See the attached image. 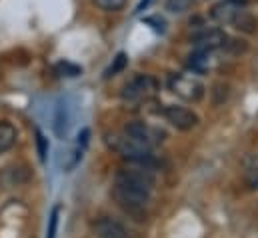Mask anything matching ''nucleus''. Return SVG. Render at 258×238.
Returning a JSON list of instances; mask_svg holds the SVG:
<instances>
[{
  "mask_svg": "<svg viewBox=\"0 0 258 238\" xmlns=\"http://www.w3.org/2000/svg\"><path fill=\"white\" fill-rule=\"evenodd\" d=\"M246 170H248V186L252 190H258V156L246 160Z\"/></svg>",
  "mask_w": 258,
  "mask_h": 238,
  "instance_id": "20",
  "label": "nucleus"
},
{
  "mask_svg": "<svg viewBox=\"0 0 258 238\" xmlns=\"http://www.w3.org/2000/svg\"><path fill=\"white\" fill-rule=\"evenodd\" d=\"M54 70H56V74H60V76H68V78H74V76L82 74V68H80L78 64H72V62H68V60H62V62H58V64L54 66Z\"/></svg>",
  "mask_w": 258,
  "mask_h": 238,
  "instance_id": "18",
  "label": "nucleus"
},
{
  "mask_svg": "<svg viewBox=\"0 0 258 238\" xmlns=\"http://www.w3.org/2000/svg\"><path fill=\"white\" fill-rule=\"evenodd\" d=\"M88 142H90V128H82V130L78 132V138H76V146H78V148H82V150H86Z\"/></svg>",
  "mask_w": 258,
  "mask_h": 238,
  "instance_id": "23",
  "label": "nucleus"
},
{
  "mask_svg": "<svg viewBox=\"0 0 258 238\" xmlns=\"http://www.w3.org/2000/svg\"><path fill=\"white\" fill-rule=\"evenodd\" d=\"M188 66L192 72H208L212 68L218 66V58H216V50H210V48H198L196 52H192L188 56Z\"/></svg>",
  "mask_w": 258,
  "mask_h": 238,
  "instance_id": "11",
  "label": "nucleus"
},
{
  "mask_svg": "<svg viewBox=\"0 0 258 238\" xmlns=\"http://www.w3.org/2000/svg\"><path fill=\"white\" fill-rule=\"evenodd\" d=\"M154 92H156V80H154L152 76H148V74H138V76H134L130 82L124 84V88H122V98L134 102V100L148 98V96L154 94Z\"/></svg>",
  "mask_w": 258,
  "mask_h": 238,
  "instance_id": "5",
  "label": "nucleus"
},
{
  "mask_svg": "<svg viewBox=\"0 0 258 238\" xmlns=\"http://www.w3.org/2000/svg\"><path fill=\"white\" fill-rule=\"evenodd\" d=\"M228 36L224 30L220 28H202L200 32L192 34V42L198 48H210V50H218L224 48Z\"/></svg>",
  "mask_w": 258,
  "mask_h": 238,
  "instance_id": "10",
  "label": "nucleus"
},
{
  "mask_svg": "<svg viewBox=\"0 0 258 238\" xmlns=\"http://www.w3.org/2000/svg\"><path fill=\"white\" fill-rule=\"evenodd\" d=\"M28 178H30V172H28L26 168L12 166V168H4V170H2V174H0V184H2V188H8V186L24 184Z\"/></svg>",
  "mask_w": 258,
  "mask_h": 238,
  "instance_id": "12",
  "label": "nucleus"
},
{
  "mask_svg": "<svg viewBox=\"0 0 258 238\" xmlns=\"http://www.w3.org/2000/svg\"><path fill=\"white\" fill-rule=\"evenodd\" d=\"M16 138H18L16 126L8 120H0V154L8 152L16 144Z\"/></svg>",
  "mask_w": 258,
  "mask_h": 238,
  "instance_id": "13",
  "label": "nucleus"
},
{
  "mask_svg": "<svg viewBox=\"0 0 258 238\" xmlns=\"http://www.w3.org/2000/svg\"><path fill=\"white\" fill-rule=\"evenodd\" d=\"M146 24H156L154 30L156 32H164V20L158 18V16H152V18H146Z\"/></svg>",
  "mask_w": 258,
  "mask_h": 238,
  "instance_id": "24",
  "label": "nucleus"
},
{
  "mask_svg": "<svg viewBox=\"0 0 258 238\" xmlns=\"http://www.w3.org/2000/svg\"><path fill=\"white\" fill-rule=\"evenodd\" d=\"M34 134H36V150H38V158H40V162H46V158H48V150H50V146H48V138H46L40 130H36Z\"/></svg>",
  "mask_w": 258,
  "mask_h": 238,
  "instance_id": "22",
  "label": "nucleus"
},
{
  "mask_svg": "<svg viewBox=\"0 0 258 238\" xmlns=\"http://www.w3.org/2000/svg\"><path fill=\"white\" fill-rule=\"evenodd\" d=\"M244 6H246L244 0H220L218 4L212 6L210 18L220 24H232L234 18L244 10Z\"/></svg>",
  "mask_w": 258,
  "mask_h": 238,
  "instance_id": "8",
  "label": "nucleus"
},
{
  "mask_svg": "<svg viewBox=\"0 0 258 238\" xmlns=\"http://www.w3.org/2000/svg\"><path fill=\"white\" fill-rule=\"evenodd\" d=\"M114 182L122 184V186H128V188H134V190H142V192H150L152 194L154 184H156V176L152 174L150 166L134 164V166L118 168L116 174H114Z\"/></svg>",
  "mask_w": 258,
  "mask_h": 238,
  "instance_id": "3",
  "label": "nucleus"
},
{
  "mask_svg": "<svg viewBox=\"0 0 258 238\" xmlns=\"http://www.w3.org/2000/svg\"><path fill=\"white\" fill-rule=\"evenodd\" d=\"M114 202L130 214L134 220H146V214H148V206H150V200H152V194L150 192H142V190H134L128 186H122V184H116L112 186L110 190Z\"/></svg>",
  "mask_w": 258,
  "mask_h": 238,
  "instance_id": "2",
  "label": "nucleus"
},
{
  "mask_svg": "<svg viewBox=\"0 0 258 238\" xmlns=\"http://www.w3.org/2000/svg\"><path fill=\"white\" fill-rule=\"evenodd\" d=\"M124 134H128L130 138L138 140L140 144H144V146H148V148H152V146L160 140L158 130L150 128L146 122H140V120H132V122H128V124L124 126Z\"/></svg>",
  "mask_w": 258,
  "mask_h": 238,
  "instance_id": "9",
  "label": "nucleus"
},
{
  "mask_svg": "<svg viewBox=\"0 0 258 238\" xmlns=\"http://www.w3.org/2000/svg\"><path fill=\"white\" fill-rule=\"evenodd\" d=\"M232 24H234L238 30H242V32H256V26H258L256 18H254L252 14H248L246 10H242V12L234 18Z\"/></svg>",
  "mask_w": 258,
  "mask_h": 238,
  "instance_id": "15",
  "label": "nucleus"
},
{
  "mask_svg": "<svg viewBox=\"0 0 258 238\" xmlns=\"http://www.w3.org/2000/svg\"><path fill=\"white\" fill-rule=\"evenodd\" d=\"M168 88L186 102H198L204 96V86L198 78L188 74H172L168 78Z\"/></svg>",
  "mask_w": 258,
  "mask_h": 238,
  "instance_id": "4",
  "label": "nucleus"
},
{
  "mask_svg": "<svg viewBox=\"0 0 258 238\" xmlns=\"http://www.w3.org/2000/svg\"><path fill=\"white\" fill-rule=\"evenodd\" d=\"M96 8L104 12H120L126 6V0H92Z\"/></svg>",
  "mask_w": 258,
  "mask_h": 238,
  "instance_id": "19",
  "label": "nucleus"
},
{
  "mask_svg": "<svg viewBox=\"0 0 258 238\" xmlns=\"http://www.w3.org/2000/svg\"><path fill=\"white\" fill-rule=\"evenodd\" d=\"M54 134L58 138H64L66 132H68V126H70V114H68V104L64 100H60L56 104V110H54Z\"/></svg>",
  "mask_w": 258,
  "mask_h": 238,
  "instance_id": "14",
  "label": "nucleus"
},
{
  "mask_svg": "<svg viewBox=\"0 0 258 238\" xmlns=\"http://www.w3.org/2000/svg\"><path fill=\"white\" fill-rule=\"evenodd\" d=\"M194 0H166V10L172 14H182L186 10H190Z\"/></svg>",
  "mask_w": 258,
  "mask_h": 238,
  "instance_id": "21",
  "label": "nucleus"
},
{
  "mask_svg": "<svg viewBox=\"0 0 258 238\" xmlns=\"http://www.w3.org/2000/svg\"><path fill=\"white\" fill-rule=\"evenodd\" d=\"M92 234L96 238H132L130 230L118 220L108 218V216H100L92 222Z\"/></svg>",
  "mask_w": 258,
  "mask_h": 238,
  "instance_id": "7",
  "label": "nucleus"
},
{
  "mask_svg": "<svg viewBox=\"0 0 258 238\" xmlns=\"http://www.w3.org/2000/svg\"><path fill=\"white\" fill-rule=\"evenodd\" d=\"M126 64H128V56H126L124 52H118V54H116V58L112 60V64L106 68V72H104V78H110V76H116V74H120V72L126 68Z\"/></svg>",
  "mask_w": 258,
  "mask_h": 238,
  "instance_id": "17",
  "label": "nucleus"
},
{
  "mask_svg": "<svg viewBox=\"0 0 258 238\" xmlns=\"http://www.w3.org/2000/svg\"><path fill=\"white\" fill-rule=\"evenodd\" d=\"M60 204H54L52 210H50V216H48V226H46V238H56L58 232V222H60Z\"/></svg>",
  "mask_w": 258,
  "mask_h": 238,
  "instance_id": "16",
  "label": "nucleus"
},
{
  "mask_svg": "<svg viewBox=\"0 0 258 238\" xmlns=\"http://www.w3.org/2000/svg\"><path fill=\"white\" fill-rule=\"evenodd\" d=\"M104 142L112 152H116L118 156H122L124 160H128L132 164H144V166L154 164L152 148L140 144L138 140L130 138L128 134H106Z\"/></svg>",
  "mask_w": 258,
  "mask_h": 238,
  "instance_id": "1",
  "label": "nucleus"
},
{
  "mask_svg": "<svg viewBox=\"0 0 258 238\" xmlns=\"http://www.w3.org/2000/svg\"><path fill=\"white\" fill-rule=\"evenodd\" d=\"M162 114H164V118L168 120L176 130H192L198 126V114L192 112L190 108H184V106H176V104H168V106H164L162 108Z\"/></svg>",
  "mask_w": 258,
  "mask_h": 238,
  "instance_id": "6",
  "label": "nucleus"
},
{
  "mask_svg": "<svg viewBox=\"0 0 258 238\" xmlns=\"http://www.w3.org/2000/svg\"><path fill=\"white\" fill-rule=\"evenodd\" d=\"M150 2H152V0H140V4L136 6V10H134V12H142L144 8H148V4H150Z\"/></svg>",
  "mask_w": 258,
  "mask_h": 238,
  "instance_id": "25",
  "label": "nucleus"
}]
</instances>
